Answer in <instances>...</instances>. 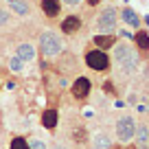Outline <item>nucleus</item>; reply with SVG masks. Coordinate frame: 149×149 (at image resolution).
I'll use <instances>...</instances> for the list:
<instances>
[{
  "instance_id": "obj_3",
  "label": "nucleus",
  "mask_w": 149,
  "mask_h": 149,
  "mask_svg": "<svg viewBox=\"0 0 149 149\" xmlns=\"http://www.w3.org/2000/svg\"><path fill=\"white\" fill-rule=\"evenodd\" d=\"M134 136H136V121H134V116L123 114V116L116 121V138L121 140V143H130V140H134Z\"/></svg>"
},
{
  "instance_id": "obj_6",
  "label": "nucleus",
  "mask_w": 149,
  "mask_h": 149,
  "mask_svg": "<svg viewBox=\"0 0 149 149\" xmlns=\"http://www.w3.org/2000/svg\"><path fill=\"white\" fill-rule=\"evenodd\" d=\"M90 94V79L88 77H77L72 84V97L74 99H86Z\"/></svg>"
},
{
  "instance_id": "obj_8",
  "label": "nucleus",
  "mask_w": 149,
  "mask_h": 149,
  "mask_svg": "<svg viewBox=\"0 0 149 149\" xmlns=\"http://www.w3.org/2000/svg\"><path fill=\"white\" fill-rule=\"evenodd\" d=\"M9 9L13 11L15 15H20V18H24V15L31 13V7H29L26 0H9Z\"/></svg>"
},
{
  "instance_id": "obj_5",
  "label": "nucleus",
  "mask_w": 149,
  "mask_h": 149,
  "mask_svg": "<svg viewBox=\"0 0 149 149\" xmlns=\"http://www.w3.org/2000/svg\"><path fill=\"white\" fill-rule=\"evenodd\" d=\"M86 64L92 70H97V72H103V70L110 68V57L103 51H90L88 55H86Z\"/></svg>"
},
{
  "instance_id": "obj_17",
  "label": "nucleus",
  "mask_w": 149,
  "mask_h": 149,
  "mask_svg": "<svg viewBox=\"0 0 149 149\" xmlns=\"http://www.w3.org/2000/svg\"><path fill=\"white\" fill-rule=\"evenodd\" d=\"M9 149H29V143H26V140L22 138V136H15V138L11 140Z\"/></svg>"
},
{
  "instance_id": "obj_20",
  "label": "nucleus",
  "mask_w": 149,
  "mask_h": 149,
  "mask_svg": "<svg viewBox=\"0 0 149 149\" xmlns=\"http://www.w3.org/2000/svg\"><path fill=\"white\" fill-rule=\"evenodd\" d=\"M9 22V13L7 11H0V24H7Z\"/></svg>"
},
{
  "instance_id": "obj_22",
  "label": "nucleus",
  "mask_w": 149,
  "mask_h": 149,
  "mask_svg": "<svg viewBox=\"0 0 149 149\" xmlns=\"http://www.w3.org/2000/svg\"><path fill=\"white\" fill-rule=\"evenodd\" d=\"M64 2H66V5H79L81 0H64Z\"/></svg>"
},
{
  "instance_id": "obj_7",
  "label": "nucleus",
  "mask_w": 149,
  "mask_h": 149,
  "mask_svg": "<svg viewBox=\"0 0 149 149\" xmlns=\"http://www.w3.org/2000/svg\"><path fill=\"white\" fill-rule=\"evenodd\" d=\"M136 140H138V149H149V127L147 123L143 125H136Z\"/></svg>"
},
{
  "instance_id": "obj_12",
  "label": "nucleus",
  "mask_w": 149,
  "mask_h": 149,
  "mask_svg": "<svg viewBox=\"0 0 149 149\" xmlns=\"http://www.w3.org/2000/svg\"><path fill=\"white\" fill-rule=\"evenodd\" d=\"M59 0H42V11L48 15V18H55L59 13Z\"/></svg>"
},
{
  "instance_id": "obj_13",
  "label": "nucleus",
  "mask_w": 149,
  "mask_h": 149,
  "mask_svg": "<svg viewBox=\"0 0 149 149\" xmlns=\"http://www.w3.org/2000/svg\"><path fill=\"white\" fill-rule=\"evenodd\" d=\"M42 125L48 127V130H53V127L57 125V112L55 110H46L42 114Z\"/></svg>"
},
{
  "instance_id": "obj_11",
  "label": "nucleus",
  "mask_w": 149,
  "mask_h": 149,
  "mask_svg": "<svg viewBox=\"0 0 149 149\" xmlns=\"http://www.w3.org/2000/svg\"><path fill=\"white\" fill-rule=\"evenodd\" d=\"M110 145H112V140L105 132H97L92 136V149H110Z\"/></svg>"
},
{
  "instance_id": "obj_16",
  "label": "nucleus",
  "mask_w": 149,
  "mask_h": 149,
  "mask_svg": "<svg viewBox=\"0 0 149 149\" xmlns=\"http://www.w3.org/2000/svg\"><path fill=\"white\" fill-rule=\"evenodd\" d=\"M136 44H138V48H143V51H149V35L145 31H138L136 33Z\"/></svg>"
},
{
  "instance_id": "obj_1",
  "label": "nucleus",
  "mask_w": 149,
  "mask_h": 149,
  "mask_svg": "<svg viewBox=\"0 0 149 149\" xmlns=\"http://www.w3.org/2000/svg\"><path fill=\"white\" fill-rule=\"evenodd\" d=\"M114 64H116V68L125 77L134 74L136 68H138V55H136L134 46H130V44H116L114 46Z\"/></svg>"
},
{
  "instance_id": "obj_2",
  "label": "nucleus",
  "mask_w": 149,
  "mask_h": 149,
  "mask_svg": "<svg viewBox=\"0 0 149 149\" xmlns=\"http://www.w3.org/2000/svg\"><path fill=\"white\" fill-rule=\"evenodd\" d=\"M61 48H64V42L59 40V35H55V33L46 31L40 35V51H42L44 57H55L61 53Z\"/></svg>"
},
{
  "instance_id": "obj_4",
  "label": "nucleus",
  "mask_w": 149,
  "mask_h": 149,
  "mask_svg": "<svg viewBox=\"0 0 149 149\" xmlns=\"http://www.w3.org/2000/svg\"><path fill=\"white\" fill-rule=\"evenodd\" d=\"M116 22H118L116 9L114 7H105L97 18V29L99 31H112V29H116Z\"/></svg>"
},
{
  "instance_id": "obj_10",
  "label": "nucleus",
  "mask_w": 149,
  "mask_h": 149,
  "mask_svg": "<svg viewBox=\"0 0 149 149\" xmlns=\"http://www.w3.org/2000/svg\"><path fill=\"white\" fill-rule=\"evenodd\" d=\"M81 29V18H77V15H68V18H64V22H61V31L64 33H74Z\"/></svg>"
},
{
  "instance_id": "obj_18",
  "label": "nucleus",
  "mask_w": 149,
  "mask_h": 149,
  "mask_svg": "<svg viewBox=\"0 0 149 149\" xmlns=\"http://www.w3.org/2000/svg\"><path fill=\"white\" fill-rule=\"evenodd\" d=\"M9 68L13 70V72H20V70H22V59H18V57H11V59H9Z\"/></svg>"
},
{
  "instance_id": "obj_15",
  "label": "nucleus",
  "mask_w": 149,
  "mask_h": 149,
  "mask_svg": "<svg viewBox=\"0 0 149 149\" xmlns=\"http://www.w3.org/2000/svg\"><path fill=\"white\" fill-rule=\"evenodd\" d=\"M94 42H97V46H101V48H110V46H114V37L112 35H97Z\"/></svg>"
},
{
  "instance_id": "obj_19",
  "label": "nucleus",
  "mask_w": 149,
  "mask_h": 149,
  "mask_svg": "<svg viewBox=\"0 0 149 149\" xmlns=\"http://www.w3.org/2000/svg\"><path fill=\"white\" fill-rule=\"evenodd\" d=\"M29 149H48V147H46V143H44V140L35 138V140H31V145H29Z\"/></svg>"
},
{
  "instance_id": "obj_21",
  "label": "nucleus",
  "mask_w": 149,
  "mask_h": 149,
  "mask_svg": "<svg viewBox=\"0 0 149 149\" xmlns=\"http://www.w3.org/2000/svg\"><path fill=\"white\" fill-rule=\"evenodd\" d=\"M53 149H70V147H68V145H61V143H57Z\"/></svg>"
},
{
  "instance_id": "obj_9",
  "label": "nucleus",
  "mask_w": 149,
  "mask_h": 149,
  "mask_svg": "<svg viewBox=\"0 0 149 149\" xmlns=\"http://www.w3.org/2000/svg\"><path fill=\"white\" fill-rule=\"evenodd\" d=\"M15 57L22 61H33L35 59V48H33V44H20L18 51H15Z\"/></svg>"
},
{
  "instance_id": "obj_14",
  "label": "nucleus",
  "mask_w": 149,
  "mask_h": 149,
  "mask_svg": "<svg viewBox=\"0 0 149 149\" xmlns=\"http://www.w3.org/2000/svg\"><path fill=\"white\" fill-rule=\"evenodd\" d=\"M123 20H125L130 26H134V29L140 24V18H138V13H136L134 9H123Z\"/></svg>"
},
{
  "instance_id": "obj_23",
  "label": "nucleus",
  "mask_w": 149,
  "mask_h": 149,
  "mask_svg": "<svg viewBox=\"0 0 149 149\" xmlns=\"http://www.w3.org/2000/svg\"><path fill=\"white\" fill-rule=\"evenodd\" d=\"M88 5H92V7H97V5H99V0H88Z\"/></svg>"
}]
</instances>
